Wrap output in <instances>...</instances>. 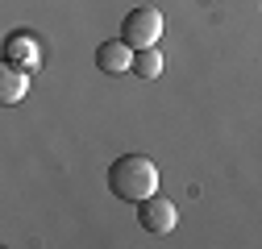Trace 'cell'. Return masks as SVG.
<instances>
[{"instance_id":"277c9868","label":"cell","mask_w":262,"mask_h":249,"mask_svg":"<svg viewBox=\"0 0 262 249\" xmlns=\"http://www.w3.org/2000/svg\"><path fill=\"white\" fill-rule=\"evenodd\" d=\"M134 46H129L125 38H113V42H100L96 46V71L100 75H125L134 71Z\"/></svg>"},{"instance_id":"3957f363","label":"cell","mask_w":262,"mask_h":249,"mask_svg":"<svg viewBox=\"0 0 262 249\" xmlns=\"http://www.w3.org/2000/svg\"><path fill=\"white\" fill-rule=\"evenodd\" d=\"M138 225H142L146 233L162 237V233H171V229L179 225V212H175V204H171L167 195H150V200L138 204Z\"/></svg>"},{"instance_id":"5b68a950","label":"cell","mask_w":262,"mask_h":249,"mask_svg":"<svg viewBox=\"0 0 262 249\" xmlns=\"http://www.w3.org/2000/svg\"><path fill=\"white\" fill-rule=\"evenodd\" d=\"M5 62H9V67H21V71H38L42 67L38 38L34 34H9L5 38Z\"/></svg>"},{"instance_id":"8992f818","label":"cell","mask_w":262,"mask_h":249,"mask_svg":"<svg viewBox=\"0 0 262 249\" xmlns=\"http://www.w3.org/2000/svg\"><path fill=\"white\" fill-rule=\"evenodd\" d=\"M29 75L34 71H21V67L5 62V71H0V104H21L25 91H29Z\"/></svg>"},{"instance_id":"6da1fadb","label":"cell","mask_w":262,"mask_h":249,"mask_svg":"<svg viewBox=\"0 0 262 249\" xmlns=\"http://www.w3.org/2000/svg\"><path fill=\"white\" fill-rule=\"evenodd\" d=\"M158 166L146 158V154H125L108 166V191L125 204H142L150 195H158Z\"/></svg>"},{"instance_id":"7a4b0ae2","label":"cell","mask_w":262,"mask_h":249,"mask_svg":"<svg viewBox=\"0 0 262 249\" xmlns=\"http://www.w3.org/2000/svg\"><path fill=\"white\" fill-rule=\"evenodd\" d=\"M162 29H167L162 13L150 9V5H138V9L125 13V21H121V38L134 46V50H146V46H158V42H162Z\"/></svg>"},{"instance_id":"52a82bcc","label":"cell","mask_w":262,"mask_h":249,"mask_svg":"<svg viewBox=\"0 0 262 249\" xmlns=\"http://www.w3.org/2000/svg\"><path fill=\"white\" fill-rule=\"evenodd\" d=\"M129 75H138V79H158L162 75V50L158 46H146L134 54V71Z\"/></svg>"}]
</instances>
